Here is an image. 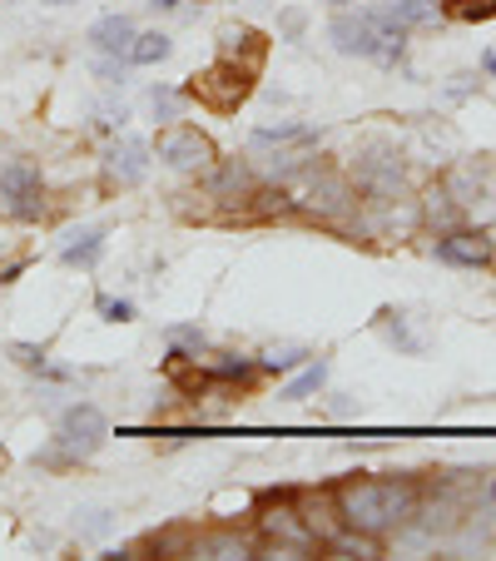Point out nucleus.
Returning a JSON list of instances; mask_svg holds the SVG:
<instances>
[{
  "mask_svg": "<svg viewBox=\"0 0 496 561\" xmlns=\"http://www.w3.org/2000/svg\"><path fill=\"white\" fill-rule=\"evenodd\" d=\"M333 502H338L343 527H358L368 537H388V531L407 527L423 502V482L417 477H343L333 482Z\"/></svg>",
  "mask_w": 496,
  "mask_h": 561,
  "instance_id": "obj_1",
  "label": "nucleus"
},
{
  "mask_svg": "<svg viewBox=\"0 0 496 561\" xmlns=\"http://www.w3.org/2000/svg\"><path fill=\"white\" fill-rule=\"evenodd\" d=\"M327 35H333V45H338L343 55H362V60H402V50H407V25L392 21L388 11L378 5H368V11H348L343 5L338 15H333V25H327Z\"/></svg>",
  "mask_w": 496,
  "mask_h": 561,
  "instance_id": "obj_2",
  "label": "nucleus"
},
{
  "mask_svg": "<svg viewBox=\"0 0 496 561\" xmlns=\"http://www.w3.org/2000/svg\"><path fill=\"white\" fill-rule=\"evenodd\" d=\"M105 413H100L95 403H74L60 413V437H55L45 453H35V467H74L85 462V457H95L100 447H105Z\"/></svg>",
  "mask_w": 496,
  "mask_h": 561,
  "instance_id": "obj_3",
  "label": "nucleus"
},
{
  "mask_svg": "<svg viewBox=\"0 0 496 561\" xmlns=\"http://www.w3.org/2000/svg\"><path fill=\"white\" fill-rule=\"evenodd\" d=\"M254 531H258V551H288V557H298V551H318V541H313V531H308L303 512H298L293 492H278V497L268 492V497L258 502Z\"/></svg>",
  "mask_w": 496,
  "mask_h": 561,
  "instance_id": "obj_4",
  "label": "nucleus"
},
{
  "mask_svg": "<svg viewBox=\"0 0 496 561\" xmlns=\"http://www.w3.org/2000/svg\"><path fill=\"white\" fill-rule=\"evenodd\" d=\"M254 80H258V75L239 70V65L214 60L209 70L189 75V85H180V95L184 100H199V105L214 110V115H239V105L254 95Z\"/></svg>",
  "mask_w": 496,
  "mask_h": 561,
  "instance_id": "obj_5",
  "label": "nucleus"
},
{
  "mask_svg": "<svg viewBox=\"0 0 496 561\" xmlns=\"http://www.w3.org/2000/svg\"><path fill=\"white\" fill-rule=\"evenodd\" d=\"M0 209L21 224H35L45 214V180L31 159H5L0 164Z\"/></svg>",
  "mask_w": 496,
  "mask_h": 561,
  "instance_id": "obj_6",
  "label": "nucleus"
},
{
  "mask_svg": "<svg viewBox=\"0 0 496 561\" xmlns=\"http://www.w3.org/2000/svg\"><path fill=\"white\" fill-rule=\"evenodd\" d=\"M154 149L170 170H214L219 164V149H214V139L199 125H164Z\"/></svg>",
  "mask_w": 496,
  "mask_h": 561,
  "instance_id": "obj_7",
  "label": "nucleus"
},
{
  "mask_svg": "<svg viewBox=\"0 0 496 561\" xmlns=\"http://www.w3.org/2000/svg\"><path fill=\"white\" fill-rule=\"evenodd\" d=\"M437 259L452 268H486L496 259V244L486 229H472V224H457V229L437 233Z\"/></svg>",
  "mask_w": 496,
  "mask_h": 561,
  "instance_id": "obj_8",
  "label": "nucleus"
},
{
  "mask_svg": "<svg viewBox=\"0 0 496 561\" xmlns=\"http://www.w3.org/2000/svg\"><path fill=\"white\" fill-rule=\"evenodd\" d=\"M268 50H274V41H268L258 25H223L219 31V60L239 65V70H249V75L264 70Z\"/></svg>",
  "mask_w": 496,
  "mask_h": 561,
  "instance_id": "obj_9",
  "label": "nucleus"
},
{
  "mask_svg": "<svg viewBox=\"0 0 496 561\" xmlns=\"http://www.w3.org/2000/svg\"><path fill=\"white\" fill-rule=\"evenodd\" d=\"M105 174H109V184H119V190H135V184L149 174V145L135 135L115 139V145H109V159H105Z\"/></svg>",
  "mask_w": 496,
  "mask_h": 561,
  "instance_id": "obj_10",
  "label": "nucleus"
},
{
  "mask_svg": "<svg viewBox=\"0 0 496 561\" xmlns=\"http://www.w3.org/2000/svg\"><path fill=\"white\" fill-rule=\"evenodd\" d=\"M189 557H258V531H239V527H209L194 531Z\"/></svg>",
  "mask_w": 496,
  "mask_h": 561,
  "instance_id": "obj_11",
  "label": "nucleus"
},
{
  "mask_svg": "<svg viewBox=\"0 0 496 561\" xmlns=\"http://www.w3.org/2000/svg\"><path fill=\"white\" fill-rule=\"evenodd\" d=\"M293 502H298V512H303V522H308V531H313L318 547H323V541L343 527L338 502H333V488H327V492H293Z\"/></svg>",
  "mask_w": 496,
  "mask_h": 561,
  "instance_id": "obj_12",
  "label": "nucleus"
},
{
  "mask_svg": "<svg viewBox=\"0 0 496 561\" xmlns=\"http://www.w3.org/2000/svg\"><path fill=\"white\" fill-rule=\"evenodd\" d=\"M417 219H423L432 233H447V229H457V224H466V209L452 199V190H447V184L437 180L432 190H427L423 199H417Z\"/></svg>",
  "mask_w": 496,
  "mask_h": 561,
  "instance_id": "obj_13",
  "label": "nucleus"
},
{
  "mask_svg": "<svg viewBox=\"0 0 496 561\" xmlns=\"http://www.w3.org/2000/svg\"><path fill=\"white\" fill-rule=\"evenodd\" d=\"M254 174H249V164H239V159H229V164H219L214 170V184H209V194L214 199H223V204H233V199H254Z\"/></svg>",
  "mask_w": 496,
  "mask_h": 561,
  "instance_id": "obj_14",
  "label": "nucleus"
},
{
  "mask_svg": "<svg viewBox=\"0 0 496 561\" xmlns=\"http://www.w3.org/2000/svg\"><path fill=\"white\" fill-rule=\"evenodd\" d=\"M442 184L452 190V199L462 204V209H472L476 194L486 190V164H482V159H462L457 170H447V174H442Z\"/></svg>",
  "mask_w": 496,
  "mask_h": 561,
  "instance_id": "obj_15",
  "label": "nucleus"
},
{
  "mask_svg": "<svg viewBox=\"0 0 496 561\" xmlns=\"http://www.w3.org/2000/svg\"><path fill=\"white\" fill-rule=\"evenodd\" d=\"M135 35L139 31H135V21H129V15H105V21L90 25V45H95L100 55H125Z\"/></svg>",
  "mask_w": 496,
  "mask_h": 561,
  "instance_id": "obj_16",
  "label": "nucleus"
},
{
  "mask_svg": "<svg viewBox=\"0 0 496 561\" xmlns=\"http://www.w3.org/2000/svg\"><path fill=\"white\" fill-rule=\"evenodd\" d=\"M437 15L452 25H486L496 21V0H437Z\"/></svg>",
  "mask_w": 496,
  "mask_h": 561,
  "instance_id": "obj_17",
  "label": "nucleus"
},
{
  "mask_svg": "<svg viewBox=\"0 0 496 561\" xmlns=\"http://www.w3.org/2000/svg\"><path fill=\"white\" fill-rule=\"evenodd\" d=\"M60 259L70 268H95L100 259H105V229H85V233H74V244L60 249Z\"/></svg>",
  "mask_w": 496,
  "mask_h": 561,
  "instance_id": "obj_18",
  "label": "nucleus"
},
{
  "mask_svg": "<svg viewBox=\"0 0 496 561\" xmlns=\"http://www.w3.org/2000/svg\"><path fill=\"white\" fill-rule=\"evenodd\" d=\"M170 50H174V41L164 31H145V35H135V41H129L125 60L129 65H159V60H170Z\"/></svg>",
  "mask_w": 496,
  "mask_h": 561,
  "instance_id": "obj_19",
  "label": "nucleus"
},
{
  "mask_svg": "<svg viewBox=\"0 0 496 561\" xmlns=\"http://www.w3.org/2000/svg\"><path fill=\"white\" fill-rule=\"evenodd\" d=\"M254 145L268 149V145H318V129L308 125H264L254 129Z\"/></svg>",
  "mask_w": 496,
  "mask_h": 561,
  "instance_id": "obj_20",
  "label": "nucleus"
},
{
  "mask_svg": "<svg viewBox=\"0 0 496 561\" xmlns=\"http://www.w3.org/2000/svg\"><path fill=\"white\" fill-rule=\"evenodd\" d=\"M382 11H388L392 21H402V25L412 31V25L437 21V0H382Z\"/></svg>",
  "mask_w": 496,
  "mask_h": 561,
  "instance_id": "obj_21",
  "label": "nucleus"
},
{
  "mask_svg": "<svg viewBox=\"0 0 496 561\" xmlns=\"http://www.w3.org/2000/svg\"><path fill=\"white\" fill-rule=\"evenodd\" d=\"M323 382H327V363H308V368L298 373V378L288 382L284 392H278V398H284V403H303V398H313Z\"/></svg>",
  "mask_w": 496,
  "mask_h": 561,
  "instance_id": "obj_22",
  "label": "nucleus"
},
{
  "mask_svg": "<svg viewBox=\"0 0 496 561\" xmlns=\"http://www.w3.org/2000/svg\"><path fill=\"white\" fill-rule=\"evenodd\" d=\"M303 363H308L303 348H268L258 358V373H288V368H303Z\"/></svg>",
  "mask_w": 496,
  "mask_h": 561,
  "instance_id": "obj_23",
  "label": "nucleus"
},
{
  "mask_svg": "<svg viewBox=\"0 0 496 561\" xmlns=\"http://www.w3.org/2000/svg\"><path fill=\"white\" fill-rule=\"evenodd\" d=\"M388 339L397 343L402 353H423V339H417V333H412V329H407V323H402L397 313H388Z\"/></svg>",
  "mask_w": 496,
  "mask_h": 561,
  "instance_id": "obj_24",
  "label": "nucleus"
},
{
  "mask_svg": "<svg viewBox=\"0 0 496 561\" xmlns=\"http://www.w3.org/2000/svg\"><path fill=\"white\" fill-rule=\"evenodd\" d=\"M11 358L21 363V368H31V373H45V348L41 343H11Z\"/></svg>",
  "mask_w": 496,
  "mask_h": 561,
  "instance_id": "obj_25",
  "label": "nucleus"
},
{
  "mask_svg": "<svg viewBox=\"0 0 496 561\" xmlns=\"http://www.w3.org/2000/svg\"><path fill=\"white\" fill-rule=\"evenodd\" d=\"M170 343H174V348H184V353H204V348H209V339H204L199 329H170Z\"/></svg>",
  "mask_w": 496,
  "mask_h": 561,
  "instance_id": "obj_26",
  "label": "nucleus"
},
{
  "mask_svg": "<svg viewBox=\"0 0 496 561\" xmlns=\"http://www.w3.org/2000/svg\"><path fill=\"white\" fill-rule=\"evenodd\" d=\"M95 308L109 318V323H129V318H135V304H129V298H100Z\"/></svg>",
  "mask_w": 496,
  "mask_h": 561,
  "instance_id": "obj_27",
  "label": "nucleus"
},
{
  "mask_svg": "<svg viewBox=\"0 0 496 561\" xmlns=\"http://www.w3.org/2000/svg\"><path fill=\"white\" fill-rule=\"evenodd\" d=\"M457 85H447V100H466L472 95V90H482V80H476V75H452Z\"/></svg>",
  "mask_w": 496,
  "mask_h": 561,
  "instance_id": "obj_28",
  "label": "nucleus"
},
{
  "mask_svg": "<svg viewBox=\"0 0 496 561\" xmlns=\"http://www.w3.org/2000/svg\"><path fill=\"white\" fill-rule=\"evenodd\" d=\"M174 100H180V90H154V110H159V119H174Z\"/></svg>",
  "mask_w": 496,
  "mask_h": 561,
  "instance_id": "obj_29",
  "label": "nucleus"
},
{
  "mask_svg": "<svg viewBox=\"0 0 496 561\" xmlns=\"http://www.w3.org/2000/svg\"><path fill=\"white\" fill-rule=\"evenodd\" d=\"M303 25H308L303 11H284V35H288V41H298V35H303Z\"/></svg>",
  "mask_w": 496,
  "mask_h": 561,
  "instance_id": "obj_30",
  "label": "nucleus"
},
{
  "mask_svg": "<svg viewBox=\"0 0 496 561\" xmlns=\"http://www.w3.org/2000/svg\"><path fill=\"white\" fill-rule=\"evenodd\" d=\"M482 70H486V75H496V45H486V55H482Z\"/></svg>",
  "mask_w": 496,
  "mask_h": 561,
  "instance_id": "obj_31",
  "label": "nucleus"
},
{
  "mask_svg": "<svg viewBox=\"0 0 496 561\" xmlns=\"http://www.w3.org/2000/svg\"><path fill=\"white\" fill-rule=\"evenodd\" d=\"M327 5H338V11H343V5H353V0H327Z\"/></svg>",
  "mask_w": 496,
  "mask_h": 561,
  "instance_id": "obj_32",
  "label": "nucleus"
},
{
  "mask_svg": "<svg viewBox=\"0 0 496 561\" xmlns=\"http://www.w3.org/2000/svg\"><path fill=\"white\" fill-rule=\"evenodd\" d=\"M154 5H180V0H154Z\"/></svg>",
  "mask_w": 496,
  "mask_h": 561,
  "instance_id": "obj_33",
  "label": "nucleus"
},
{
  "mask_svg": "<svg viewBox=\"0 0 496 561\" xmlns=\"http://www.w3.org/2000/svg\"><path fill=\"white\" fill-rule=\"evenodd\" d=\"M55 5H74V0H55Z\"/></svg>",
  "mask_w": 496,
  "mask_h": 561,
  "instance_id": "obj_34",
  "label": "nucleus"
}]
</instances>
